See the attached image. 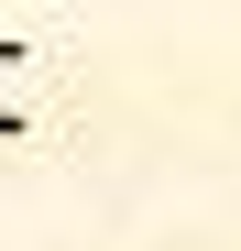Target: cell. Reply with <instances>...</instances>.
<instances>
[{"label":"cell","instance_id":"cell-1","mask_svg":"<svg viewBox=\"0 0 241 251\" xmlns=\"http://www.w3.org/2000/svg\"><path fill=\"white\" fill-rule=\"evenodd\" d=\"M11 55H22V44L0 33V131H22V109H11Z\"/></svg>","mask_w":241,"mask_h":251}]
</instances>
